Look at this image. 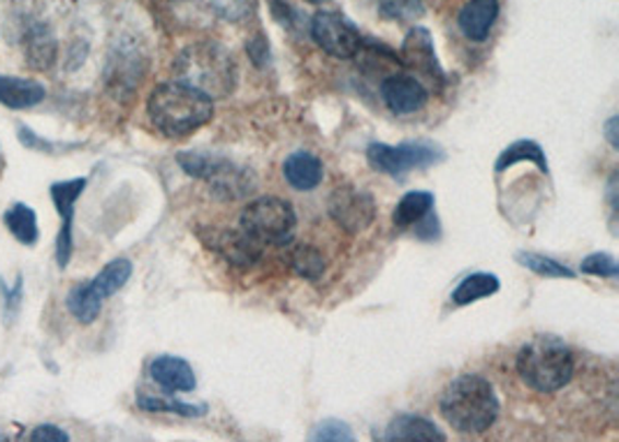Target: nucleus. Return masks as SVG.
I'll return each mask as SVG.
<instances>
[{
	"instance_id": "obj_28",
	"label": "nucleus",
	"mask_w": 619,
	"mask_h": 442,
	"mask_svg": "<svg viewBox=\"0 0 619 442\" xmlns=\"http://www.w3.org/2000/svg\"><path fill=\"white\" fill-rule=\"evenodd\" d=\"M68 311L78 322L91 324V322L98 320V315L103 311V301L88 290L86 283H80L78 287H72L70 295H68Z\"/></svg>"
},
{
	"instance_id": "obj_22",
	"label": "nucleus",
	"mask_w": 619,
	"mask_h": 442,
	"mask_svg": "<svg viewBox=\"0 0 619 442\" xmlns=\"http://www.w3.org/2000/svg\"><path fill=\"white\" fill-rule=\"evenodd\" d=\"M517 163H534L538 167V171H543V175H548V171H550L546 151H543V146L534 140H517V142L505 146L499 153V158L495 163V171H497V175H503L505 169H511Z\"/></svg>"
},
{
	"instance_id": "obj_12",
	"label": "nucleus",
	"mask_w": 619,
	"mask_h": 442,
	"mask_svg": "<svg viewBox=\"0 0 619 442\" xmlns=\"http://www.w3.org/2000/svg\"><path fill=\"white\" fill-rule=\"evenodd\" d=\"M86 179H68V181H56L49 188V195L53 202V208L59 211L61 216V232L56 235V262L61 268L70 264L72 251H74V235H72V220H74V204L82 198V192L86 190Z\"/></svg>"
},
{
	"instance_id": "obj_14",
	"label": "nucleus",
	"mask_w": 619,
	"mask_h": 442,
	"mask_svg": "<svg viewBox=\"0 0 619 442\" xmlns=\"http://www.w3.org/2000/svg\"><path fill=\"white\" fill-rule=\"evenodd\" d=\"M144 56L133 45H121L117 51L109 53L107 65V86L115 95H130L144 72Z\"/></svg>"
},
{
	"instance_id": "obj_38",
	"label": "nucleus",
	"mask_w": 619,
	"mask_h": 442,
	"mask_svg": "<svg viewBox=\"0 0 619 442\" xmlns=\"http://www.w3.org/2000/svg\"><path fill=\"white\" fill-rule=\"evenodd\" d=\"M617 128H619V117L615 114V117H610L604 126V134H606V140L610 142V146L617 151L619 148V138H617Z\"/></svg>"
},
{
	"instance_id": "obj_1",
	"label": "nucleus",
	"mask_w": 619,
	"mask_h": 442,
	"mask_svg": "<svg viewBox=\"0 0 619 442\" xmlns=\"http://www.w3.org/2000/svg\"><path fill=\"white\" fill-rule=\"evenodd\" d=\"M439 410L455 431L478 435L495 427L501 403L490 380L466 373L448 384L439 401Z\"/></svg>"
},
{
	"instance_id": "obj_21",
	"label": "nucleus",
	"mask_w": 619,
	"mask_h": 442,
	"mask_svg": "<svg viewBox=\"0 0 619 442\" xmlns=\"http://www.w3.org/2000/svg\"><path fill=\"white\" fill-rule=\"evenodd\" d=\"M130 276H133V262L126 258H117L105 264L96 274V278L88 280L86 285L88 290L105 303L111 295H117L121 290V287L130 280Z\"/></svg>"
},
{
	"instance_id": "obj_4",
	"label": "nucleus",
	"mask_w": 619,
	"mask_h": 442,
	"mask_svg": "<svg viewBox=\"0 0 619 442\" xmlns=\"http://www.w3.org/2000/svg\"><path fill=\"white\" fill-rule=\"evenodd\" d=\"M515 367L527 387L540 394H555L573 380L575 359L564 341L540 334L522 345Z\"/></svg>"
},
{
	"instance_id": "obj_36",
	"label": "nucleus",
	"mask_w": 619,
	"mask_h": 442,
	"mask_svg": "<svg viewBox=\"0 0 619 442\" xmlns=\"http://www.w3.org/2000/svg\"><path fill=\"white\" fill-rule=\"evenodd\" d=\"M28 440L33 442H56V440H61V442H68L70 435L59 429V427H53V425H43V427H35L28 435Z\"/></svg>"
},
{
	"instance_id": "obj_15",
	"label": "nucleus",
	"mask_w": 619,
	"mask_h": 442,
	"mask_svg": "<svg viewBox=\"0 0 619 442\" xmlns=\"http://www.w3.org/2000/svg\"><path fill=\"white\" fill-rule=\"evenodd\" d=\"M148 375L167 394H186L195 392L198 378L193 367L186 359L175 355H160L148 363Z\"/></svg>"
},
{
	"instance_id": "obj_20",
	"label": "nucleus",
	"mask_w": 619,
	"mask_h": 442,
	"mask_svg": "<svg viewBox=\"0 0 619 442\" xmlns=\"http://www.w3.org/2000/svg\"><path fill=\"white\" fill-rule=\"evenodd\" d=\"M24 51L26 63L33 70H49L59 56V45H56L51 31L45 24H35L24 35Z\"/></svg>"
},
{
	"instance_id": "obj_30",
	"label": "nucleus",
	"mask_w": 619,
	"mask_h": 442,
	"mask_svg": "<svg viewBox=\"0 0 619 442\" xmlns=\"http://www.w3.org/2000/svg\"><path fill=\"white\" fill-rule=\"evenodd\" d=\"M379 12L390 22H416L425 14L422 0H379Z\"/></svg>"
},
{
	"instance_id": "obj_18",
	"label": "nucleus",
	"mask_w": 619,
	"mask_h": 442,
	"mask_svg": "<svg viewBox=\"0 0 619 442\" xmlns=\"http://www.w3.org/2000/svg\"><path fill=\"white\" fill-rule=\"evenodd\" d=\"M388 442H443L445 433L439 431L435 421H429L418 415H397L388 425V431L383 435Z\"/></svg>"
},
{
	"instance_id": "obj_9",
	"label": "nucleus",
	"mask_w": 619,
	"mask_h": 442,
	"mask_svg": "<svg viewBox=\"0 0 619 442\" xmlns=\"http://www.w3.org/2000/svg\"><path fill=\"white\" fill-rule=\"evenodd\" d=\"M311 37L313 43L334 59L348 61L358 56L365 37L355 28L348 19L340 12H318L311 19Z\"/></svg>"
},
{
	"instance_id": "obj_31",
	"label": "nucleus",
	"mask_w": 619,
	"mask_h": 442,
	"mask_svg": "<svg viewBox=\"0 0 619 442\" xmlns=\"http://www.w3.org/2000/svg\"><path fill=\"white\" fill-rule=\"evenodd\" d=\"M309 438L313 442H350L355 435H353V431H350L346 421L330 417V419L318 421Z\"/></svg>"
},
{
	"instance_id": "obj_2",
	"label": "nucleus",
	"mask_w": 619,
	"mask_h": 442,
	"mask_svg": "<svg viewBox=\"0 0 619 442\" xmlns=\"http://www.w3.org/2000/svg\"><path fill=\"white\" fill-rule=\"evenodd\" d=\"M175 82L191 86L206 98H228L237 88V61L230 49L218 43H193L179 51L172 65Z\"/></svg>"
},
{
	"instance_id": "obj_35",
	"label": "nucleus",
	"mask_w": 619,
	"mask_h": 442,
	"mask_svg": "<svg viewBox=\"0 0 619 442\" xmlns=\"http://www.w3.org/2000/svg\"><path fill=\"white\" fill-rule=\"evenodd\" d=\"M413 227H416V235H418L420 239H425V241H435V239H439V235H441L439 218H437L435 211H429V214H427L420 223L413 225Z\"/></svg>"
},
{
	"instance_id": "obj_19",
	"label": "nucleus",
	"mask_w": 619,
	"mask_h": 442,
	"mask_svg": "<svg viewBox=\"0 0 619 442\" xmlns=\"http://www.w3.org/2000/svg\"><path fill=\"white\" fill-rule=\"evenodd\" d=\"M47 98V88L35 80L0 74V105L10 109H31Z\"/></svg>"
},
{
	"instance_id": "obj_23",
	"label": "nucleus",
	"mask_w": 619,
	"mask_h": 442,
	"mask_svg": "<svg viewBox=\"0 0 619 442\" xmlns=\"http://www.w3.org/2000/svg\"><path fill=\"white\" fill-rule=\"evenodd\" d=\"M172 396L175 394H167V392H165V396L140 392L138 394V406L146 413H170V415L189 417V419L204 417L206 413H210V406H206V403H189V401H179V398H172Z\"/></svg>"
},
{
	"instance_id": "obj_24",
	"label": "nucleus",
	"mask_w": 619,
	"mask_h": 442,
	"mask_svg": "<svg viewBox=\"0 0 619 442\" xmlns=\"http://www.w3.org/2000/svg\"><path fill=\"white\" fill-rule=\"evenodd\" d=\"M435 195L429 190H410L397 202L395 214H392V223L397 229H408L416 223H420L429 211H435Z\"/></svg>"
},
{
	"instance_id": "obj_8",
	"label": "nucleus",
	"mask_w": 619,
	"mask_h": 442,
	"mask_svg": "<svg viewBox=\"0 0 619 442\" xmlns=\"http://www.w3.org/2000/svg\"><path fill=\"white\" fill-rule=\"evenodd\" d=\"M328 211L332 220L348 235H360L377 220V202L371 192L355 188L350 183L336 186L328 200Z\"/></svg>"
},
{
	"instance_id": "obj_7",
	"label": "nucleus",
	"mask_w": 619,
	"mask_h": 442,
	"mask_svg": "<svg viewBox=\"0 0 619 442\" xmlns=\"http://www.w3.org/2000/svg\"><path fill=\"white\" fill-rule=\"evenodd\" d=\"M369 165L388 177L404 179L413 169H427L445 160V153L429 142H402L397 146L371 142L367 146Z\"/></svg>"
},
{
	"instance_id": "obj_34",
	"label": "nucleus",
	"mask_w": 619,
	"mask_h": 442,
	"mask_svg": "<svg viewBox=\"0 0 619 442\" xmlns=\"http://www.w3.org/2000/svg\"><path fill=\"white\" fill-rule=\"evenodd\" d=\"M0 290H3L5 315H8V318H14V313L19 311V306H22V278L16 280L14 290H10V287H8L3 280H0Z\"/></svg>"
},
{
	"instance_id": "obj_3",
	"label": "nucleus",
	"mask_w": 619,
	"mask_h": 442,
	"mask_svg": "<svg viewBox=\"0 0 619 442\" xmlns=\"http://www.w3.org/2000/svg\"><path fill=\"white\" fill-rule=\"evenodd\" d=\"M146 111L167 138H183L214 119V100L181 82H165L148 95Z\"/></svg>"
},
{
	"instance_id": "obj_16",
	"label": "nucleus",
	"mask_w": 619,
	"mask_h": 442,
	"mask_svg": "<svg viewBox=\"0 0 619 442\" xmlns=\"http://www.w3.org/2000/svg\"><path fill=\"white\" fill-rule=\"evenodd\" d=\"M499 16V0H468L457 16V26L466 40L485 43Z\"/></svg>"
},
{
	"instance_id": "obj_27",
	"label": "nucleus",
	"mask_w": 619,
	"mask_h": 442,
	"mask_svg": "<svg viewBox=\"0 0 619 442\" xmlns=\"http://www.w3.org/2000/svg\"><path fill=\"white\" fill-rule=\"evenodd\" d=\"M5 227L10 229V235L24 246H35L37 239H40V229H37V216L35 211L22 202L12 204L5 211Z\"/></svg>"
},
{
	"instance_id": "obj_33",
	"label": "nucleus",
	"mask_w": 619,
	"mask_h": 442,
	"mask_svg": "<svg viewBox=\"0 0 619 442\" xmlns=\"http://www.w3.org/2000/svg\"><path fill=\"white\" fill-rule=\"evenodd\" d=\"M210 3L225 22H241L251 12V0H210Z\"/></svg>"
},
{
	"instance_id": "obj_29",
	"label": "nucleus",
	"mask_w": 619,
	"mask_h": 442,
	"mask_svg": "<svg viewBox=\"0 0 619 442\" xmlns=\"http://www.w3.org/2000/svg\"><path fill=\"white\" fill-rule=\"evenodd\" d=\"M517 264L527 266L529 272L543 276V278H575V272L571 266L561 264L548 255H540V253H532V251H520L515 255Z\"/></svg>"
},
{
	"instance_id": "obj_32",
	"label": "nucleus",
	"mask_w": 619,
	"mask_h": 442,
	"mask_svg": "<svg viewBox=\"0 0 619 442\" xmlns=\"http://www.w3.org/2000/svg\"><path fill=\"white\" fill-rule=\"evenodd\" d=\"M580 272L590 276H602V278H617L619 266L615 255L610 253H592L583 262H580Z\"/></svg>"
},
{
	"instance_id": "obj_40",
	"label": "nucleus",
	"mask_w": 619,
	"mask_h": 442,
	"mask_svg": "<svg viewBox=\"0 0 619 442\" xmlns=\"http://www.w3.org/2000/svg\"><path fill=\"white\" fill-rule=\"evenodd\" d=\"M307 3H311V5H323V3H328V0H307Z\"/></svg>"
},
{
	"instance_id": "obj_41",
	"label": "nucleus",
	"mask_w": 619,
	"mask_h": 442,
	"mask_svg": "<svg viewBox=\"0 0 619 442\" xmlns=\"http://www.w3.org/2000/svg\"><path fill=\"white\" fill-rule=\"evenodd\" d=\"M0 440H5V435H3V433H0Z\"/></svg>"
},
{
	"instance_id": "obj_26",
	"label": "nucleus",
	"mask_w": 619,
	"mask_h": 442,
	"mask_svg": "<svg viewBox=\"0 0 619 442\" xmlns=\"http://www.w3.org/2000/svg\"><path fill=\"white\" fill-rule=\"evenodd\" d=\"M288 264L299 278L307 280H321L328 272L325 255L311 243H297L290 248Z\"/></svg>"
},
{
	"instance_id": "obj_10",
	"label": "nucleus",
	"mask_w": 619,
	"mask_h": 442,
	"mask_svg": "<svg viewBox=\"0 0 619 442\" xmlns=\"http://www.w3.org/2000/svg\"><path fill=\"white\" fill-rule=\"evenodd\" d=\"M198 235L210 251L237 268H251L262 258V251H265V246L249 237L241 227H204L198 229Z\"/></svg>"
},
{
	"instance_id": "obj_6",
	"label": "nucleus",
	"mask_w": 619,
	"mask_h": 442,
	"mask_svg": "<svg viewBox=\"0 0 619 442\" xmlns=\"http://www.w3.org/2000/svg\"><path fill=\"white\" fill-rule=\"evenodd\" d=\"M239 227L262 246H290L297 229V214L281 198H258L243 206Z\"/></svg>"
},
{
	"instance_id": "obj_39",
	"label": "nucleus",
	"mask_w": 619,
	"mask_h": 442,
	"mask_svg": "<svg viewBox=\"0 0 619 442\" xmlns=\"http://www.w3.org/2000/svg\"><path fill=\"white\" fill-rule=\"evenodd\" d=\"M608 195H610L612 211H617V175H612L610 181H608Z\"/></svg>"
},
{
	"instance_id": "obj_37",
	"label": "nucleus",
	"mask_w": 619,
	"mask_h": 442,
	"mask_svg": "<svg viewBox=\"0 0 619 442\" xmlns=\"http://www.w3.org/2000/svg\"><path fill=\"white\" fill-rule=\"evenodd\" d=\"M247 51H249V56H251V61L258 65V68H262L267 63V59H270V45H267V40L262 35H255L251 43H247Z\"/></svg>"
},
{
	"instance_id": "obj_25",
	"label": "nucleus",
	"mask_w": 619,
	"mask_h": 442,
	"mask_svg": "<svg viewBox=\"0 0 619 442\" xmlns=\"http://www.w3.org/2000/svg\"><path fill=\"white\" fill-rule=\"evenodd\" d=\"M499 278L490 272H476V274H468L466 278H462V283L455 287L453 295H450V301L455 306H468L474 301L487 299L499 292Z\"/></svg>"
},
{
	"instance_id": "obj_5",
	"label": "nucleus",
	"mask_w": 619,
	"mask_h": 442,
	"mask_svg": "<svg viewBox=\"0 0 619 442\" xmlns=\"http://www.w3.org/2000/svg\"><path fill=\"white\" fill-rule=\"evenodd\" d=\"M177 163L186 175L204 181L221 200H247L258 188V179L249 167L237 165L221 153L181 151Z\"/></svg>"
},
{
	"instance_id": "obj_13",
	"label": "nucleus",
	"mask_w": 619,
	"mask_h": 442,
	"mask_svg": "<svg viewBox=\"0 0 619 442\" xmlns=\"http://www.w3.org/2000/svg\"><path fill=\"white\" fill-rule=\"evenodd\" d=\"M381 98L390 111L408 117V114H416L427 105L429 91L418 76L390 74L381 82Z\"/></svg>"
},
{
	"instance_id": "obj_11",
	"label": "nucleus",
	"mask_w": 619,
	"mask_h": 442,
	"mask_svg": "<svg viewBox=\"0 0 619 442\" xmlns=\"http://www.w3.org/2000/svg\"><path fill=\"white\" fill-rule=\"evenodd\" d=\"M397 59L402 68L420 74L422 80H427L435 88H443L445 72L437 59V49H435V40H431V33L425 26H416L408 31Z\"/></svg>"
},
{
	"instance_id": "obj_17",
	"label": "nucleus",
	"mask_w": 619,
	"mask_h": 442,
	"mask_svg": "<svg viewBox=\"0 0 619 442\" xmlns=\"http://www.w3.org/2000/svg\"><path fill=\"white\" fill-rule=\"evenodd\" d=\"M284 177L290 188L299 192H311L321 186L325 177L323 160L309 151H295L284 160Z\"/></svg>"
}]
</instances>
